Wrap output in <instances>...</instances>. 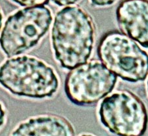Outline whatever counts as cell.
Wrapping results in <instances>:
<instances>
[{"label": "cell", "instance_id": "cell-10", "mask_svg": "<svg viewBox=\"0 0 148 136\" xmlns=\"http://www.w3.org/2000/svg\"><path fill=\"white\" fill-rule=\"evenodd\" d=\"M94 6L99 7H106L113 4L116 0H90Z\"/></svg>", "mask_w": 148, "mask_h": 136}, {"label": "cell", "instance_id": "cell-7", "mask_svg": "<svg viewBox=\"0 0 148 136\" xmlns=\"http://www.w3.org/2000/svg\"><path fill=\"white\" fill-rule=\"evenodd\" d=\"M147 0H124L116 11L121 32L147 48Z\"/></svg>", "mask_w": 148, "mask_h": 136}, {"label": "cell", "instance_id": "cell-8", "mask_svg": "<svg viewBox=\"0 0 148 136\" xmlns=\"http://www.w3.org/2000/svg\"><path fill=\"white\" fill-rule=\"evenodd\" d=\"M16 136H73V126L65 118L47 114L23 122L11 133Z\"/></svg>", "mask_w": 148, "mask_h": 136}, {"label": "cell", "instance_id": "cell-13", "mask_svg": "<svg viewBox=\"0 0 148 136\" xmlns=\"http://www.w3.org/2000/svg\"><path fill=\"white\" fill-rule=\"evenodd\" d=\"M2 21H3V15H2L1 9H0V30L2 27Z\"/></svg>", "mask_w": 148, "mask_h": 136}, {"label": "cell", "instance_id": "cell-1", "mask_svg": "<svg viewBox=\"0 0 148 136\" xmlns=\"http://www.w3.org/2000/svg\"><path fill=\"white\" fill-rule=\"evenodd\" d=\"M94 32L91 16L80 7L67 6L57 12L51 40L55 56L63 68L71 70L87 62L94 47Z\"/></svg>", "mask_w": 148, "mask_h": 136}, {"label": "cell", "instance_id": "cell-11", "mask_svg": "<svg viewBox=\"0 0 148 136\" xmlns=\"http://www.w3.org/2000/svg\"><path fill=\"white\" fill-rule=\"evenodd\" d=\"M52 1L59 6H66L75 4L79 0H52Z\"/></svg>", "mask_w": 148, "mask_h": 136}, {"label": "cell", "instance_id": "cell-5", "mask_svg": "<svg viewBox=\"0 0 148 136\" xmlns=\"http://www.w3.org/2000/svg\"><path fill=\"white\" fill-rule=\"evenodd\" d=\"M99 114L101 123L113 134L140 136L146 132L147 114L145 104L129 90H119L105 98Z\"/></svg>", "mask_w": 148, "mask_h": 136}, {"label": "cell", "instance_id": "cell-6", "mask_svg": "<svg viewBox=\"0 0 148 136\" xmlns=\"http://www.w3.org/2000/svg\"><path fill=\"white\" fill-rule=\"evenodd\" d=\"M117 76L101 61L92 60L71 70L65 81V92L73 103L88 106L97 103L111 93Z\"/></svg>", "mask_w": 148, "mask_h": 136}, {"label": "cell", "instance_id": "cell-9", "mask_svg": "<svg viewBox=\"0 0 148 136\" xmlns=\"http://www.w3.org/2000/svg\"><path fill=\"white\" fill-rule=\"evenodd\" d=\"M22 7H32L45 6L49 3V0H11Z\"/></svg>", "mask_w": 148, "mask_h": 136}, {"label": "cell", "instance_id": "cell-12", "mask_svg": "<svg viewBox=\"0 0 148 136\" xmlns=\"http://www.w3.org/2000/svg\"><path fill=\"white\" fill-rule=\"evenodd\" d=\"M5 112L4 111L2 107V105L0 104V127L3 124L5 120Z\"/></svg>", "mask_w": 148, "mask_h": 136}, {"label": "cell", "instance_id": "cell-3", "mask_svg": "<svg viewBox=\"0 0 148 136\" xmlns=\"http://www.w3.org/2000/svg\"><path fill=\"white\" fill-rule=\"evenodd\" d=\"M97 56L108 70L129 82L143 81L148 74L147 52L123 32L113 30L101 38Z\"/></svg>", "mask_w": 148, "mask_h": 136}, {"label": "cell", "instance_id": "cell-4", "mask_svg": "<svg viewBox=\"0 0 148 136\" xmlns=\"http://www.w3.org/2000/svg\"><path fill=\"white\" fill-rule=\"evenodd\" d=\"M51 12L44 6L27 7L9 17L0 36V46L8 58L38 44L51 25Z\"/></svg>", "mask_w": 148, "mask_h": 136}, {"label": "cell", "instance_id": "cell-2", "mask_svg": "<svg viewBox=\"0 0 148 136\" xmlns=\"http://www.w3.org/2000/svg\"><path fill=\"white\" fill-rule=\"evenodd\" d=\"M0 84L17 96L43 99L56 93L59 80L44 61L23 56L10 58L0 67Z\"/></svg>", "mask_w": 148, "mask_h": 136}]
</instances>
